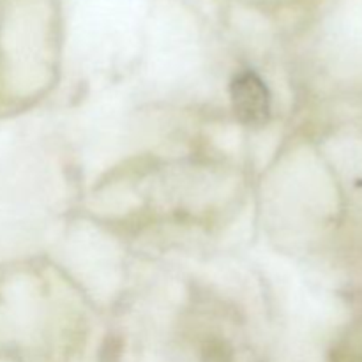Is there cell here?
Wrapping results in <instances>:
<instances>
[{"instance_id":"cell-1","label":"cell","mask_w":362,"mask_h":362,"mask_svg":"<svg viewBox=\"0 0 362 362\" xmlns=\"http://www.w3.org/2000/svg\"><path fill=\"white\" fill-rule=\"evenodd\" d=\"M233 112L246 126H264L271 115V94L267 85L255 73H243L230 85Z\"/></svg>"}]
</instances>
